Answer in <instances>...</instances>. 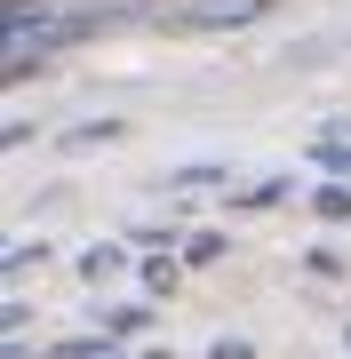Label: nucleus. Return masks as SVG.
Wrapping results in <instances>:
<instances>
[{
    "label": "nucleus",
    "mask_w": 351,
    "mask_h": 359,
    "mask_svg": "<svg viewBox=\"0 0 351 359\" xmlns=\"http://www.w3.org/2000/svg\"><path fill=\"white\" fill-rule=\"evenodd\" d=\"M272 8V0H184V8H168L176 32H232V25H256V16Z\"/></svg>",
    "instance_id": "1"
},
{
    "label": "nucleus",
    "mask_w": 351,
    "mask_h": 359,
    "mask_svg": "<svg viewBox=\"0 0 351 359\" xmlns=\"http://www.w3.org/2000/svg\"><path fill=\"white\" fill-rule=\"evenodd\" d=\"M312 208H319L327 224H351V184H319V192H312Z\"/></svg>",
    "instance_id": "2"
},
{
    "label": "nucleus",
    "mask_w": 351,
    "mask_h": 359,
    "mask_svg": "<svg viewBox=\"0 0 351 359\" xmlns=\"http://www.w3.org/2000/svg\"><path fill=\"white\" fill-rule=\"evenodd\" d=\"M120 271V248H88V256H80V280H112Z\"/></svg>",
    "instance_id": "3"
},
{
    "label": "nucleus",
    "mask_w": 351,
    "mask_h": 359,
    "mask_svg": "<svg viewBox=\"0 0 351 359\" xmlns=\"http://www.w3.org/2000/svg\"><path fill=\"white\" fill-rule=\"evenodd\" d=\"M112 344H104V335H72V344H56V359H104Z\"/></svg>",
    "instance_id": "4"
},
{
    "label": "nucleus",
    "mask_w": 351,
    "mask_h": 359,
    "mask_svg": "<svg viewBox=\"0 0 351 359\" xmlns=\"http://www.w3.org/2000/svg\"><path fill=\"white\" fill-rule=\"evenodd\" d=\"M144 327V304H120V311H104V335H136Z\"/></svg>",
    "instance_id": "5"
},
{
    "label": "nucleus",
    "mask_w": 351,
    "mask_h": 359,
    "mask_svg": "<svg viewBox=\"0 0 351 359\" xmlns=\"http://www.w3.org/2000/svg\"><path fill=\"white\" fill-rule=\"evenodd\" d=\"M319 168H336V184H343V176H351V144L327 136V144H319Z\"/></svg>",
    "instance_id": "6"
},
{
    "label": "nucleus",
    "mask_w": 351,
    "mask_h": 359,
    "mask_svg": "<svg viewBox=\"0 0 351 359\" xmlns=\"http://www.w3.org/2000/svg\"><path fill=\"white\" fill-rule=\"evenodd\" d=\"M184 256H192V264H216V256H223V240H216V231H192V248H184Z\"/></svg>",
    "instance_id": "7"
}]
</instances>
